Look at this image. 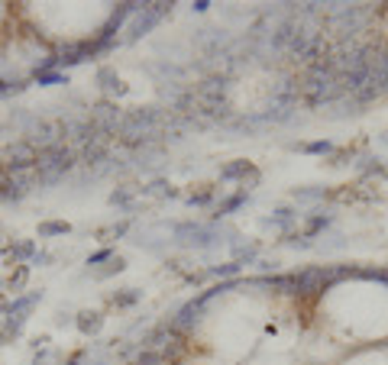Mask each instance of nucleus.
I'll list each match as a JSON object with an SVG mask.
<instances>
[{"label": "nucleus", "mask_w": 388, "mask_h": 365, "mask_svg": "<svg viewBox=\"0 0 388 365\" xmlns=\"http://www.w3.org/2000/svg\"><path fill=\"white\" fill-rule=\"evenodd\" d=\"M353 272L356 265H304V268L295 272L298 297H320L324 291H330L333 285L353 278Z\"/></svg>", "instance_id": "2"}, {"label": "nucleus", "mask_w": 388, "mask_h": 365, "mask_svg": "<svg viewBox=\"0 0 388 365\" xmlns=\"http://www.w3.org/2000/svg\"><path fill=\"white\" fill-rule=\"evenodd\" d=\"M71 223L69 220H43L39 223V240H52V236H69Z\"/></svg>", "instance_id": "21"}, {"label": "nucleus", "mask_w": 388, "mask_h": 365, "mask_svg": "<svg viewBox=\"0 0 388 365\" xmlns=\"http://www.w3.org/2000/svg\"><path fill=\"white\" fill-rule=\"evenodd\" d=\"M252 168H256V165H252L250 159H233L220 168V181L223 184H243V178H246Z\"/></svg>", "instance_id": "15"}, {"label": "nucleus", "mask_w": 388, "mask_h": 365, "mask_svg": "<svg viewBox=\"0 0 388 365\" xmlns=\"http://www.w3.org/2000/svg\"><path fill=\"white\" fill-rule=\"evenodd\" d=\"M36 252H39L36 240H13L7 255H3V262L10 265V268H16V265H29L36 259Z\"/></svg>", "instance_id": "10"}, {"label": "nucleus", "mask_w": 388, "mask_h": 365, "mask_svg": "<svg viewBox=\"0 0 388 365\" xmlns=\"http://www.w3.org/2000/svg\"><path fill=\"white\" fill-rule=\"evenodd\" d=\"M126 110L120 107L117 101H107V97H101V101H94L91 107H88V120H91V126L97 129V133H107V136L117 139V129H120V123H123Z\"/></svg>", "instance_id": "5"}, {"label": "nucleus", "mask_w": 388, "mask_h": 365, "mask_svg": "<svg viewBox=\"0 0 388 365\" xmlns=\"http://www.w3.org/2000/svg\"><path fill=\"white\" fill-rule=\"evenodd\" d=\"M171 365H184V362H171Z\"/></svg>", "instance_id": "40"}, {"label": "nucleus", "mask_w": 388, "mask_h": 365, "mask_svg": "<svg viewBox=\"0 0 388 365\" xmlns=\"http://www.w3.org/2000/svg\"><path fill=\"white\" fill-rule=\"evenodd\" d=\"M184 201H188V207H210L214 201H217V194H214V188H201V191L188 194Z\"/></svg>", "instance_id": "28"}, {"label": "nucleus", "mask_w": 388, "mask_h": 365, "mask_svg": "<svg viewBox=\"0 0 388 365\" xmlns=\"http://www.w3.org/2000/svg\"><path fill=\"white\" fill-rule=\"evenodd\" d=\"M130 365H169L162 353H152V349H139V355Z\"/></svg>", "instance_id": "31"}, {"label": "nucleus", "mask_w": 388, "mask_h": 365, "mask_svg": "<svg viewBox=\"0 0 388 365\" xmlns=\"http://www.w3.org/2000/svg\"><path fill=\"white\" fill-rule=\"evenodd\" d=\"M29 88V81H0V101L13 97V94H23Z\"/></svg>", "instance_id": "32"}, {"label": "nucleus", "mask_w": 388, "mask_h": 365, "mask_svg": "<svg viewBox=\"0 0 388 365\" xmlns=\"http://www.w3.org/2000/svg\"><path fill=\"white\" fill-rule=\"evenodd\" d=\"M33 81L39 88H58V84H69V71H43V75H33Z\"/></svg>", "instance_id": "27"}, {"label": "nucleus", "mask_w": 388, "mask_h": 365, "mask_svg": "<svg viewBox=\"0 0 388 365\" xmlns=\"http://www.w3.org/2000/svg\"><path fill=\"white\" fill-rule=\"evenodd\" d=\"M291 197H295L298 204H320V201L330 197V191H327V188H295Z\"/></svg>", "instance_id": "24"}, {"label": "nucleus", "mask_w": 388, "mask_h": 365, "mask_svg": "<svg viewBox=\"0 0 388 365\" xmlns=\"http://www.w3.org/2000/svg\"><path fill=\"white\" fill-rule=\"evenodd\" d=\"M210 7H214L210 0H194V3H191V10H194V13H207Z\"/></svg>", "instance_id": "38"}, {"label": "nucleus", "mask_w": 388, "mask_h": 365, "mask_svg": "<svg viewBox=\"0 0 388 365\" xmlns=\"http://www.w3.org/2000/svg\"><path fill=\"white\" fill-rule=\"evenodd\" d=\"M136 188L133 184H120V188H114L110 191V197H107V204L117 207V210H126V214H133L136 210Z\"/></svg>", "instance_id": "14"}, {"label": "nucleus", "mask_w": 388, "mask_h": 365, "mask_svg": "<svg viewBox=\"0 0 388 365\" xmlns=\"http://www.w3.org/2000/svg\"><path fill=\"white\" fill-rule=\"evenodd\" d=\"M233 262H240V265L259 262V246H237L233 249Z\"/></svg>", "instance_id": "29"}, {"label": "nucleus", "mask_w": 388, "mask_h": 365, "mask_svg": "<svg viewBox=\"0 0 388 365\" xmlns=\"http://www.w3.org/2000/svg\"><path fill=\"white\" fill-rule=\"evenodd\" d=\"M84 355H88V349H78V353H71L62 365H84Z\"/></svg>", "instance_id": "36"}, {"label": "nucleus", "mask_w": 388, "mask_h": 365, "mask_svg": "<svg viewBox=\"0 0 388 365\" xmlns=\"http://www.w3.org/2000/svg\"><path fill=\"white\" fill-rule=\"evenodd\" d=\"M94 81H97V88L104 91V97H107V101H114V94H117V97H120V94H126V84L120 81L117 68H110V65H101V68H97V75H94Z\"/></svg>", "instance_id": "11"}, {"label": "nucleus", "mask_w": 388, "mask_h": 365, "mask_svg": "<svg viewBox=\"0 0 388 365\" xmlns=\"http://www.w3.org/2000/svg\"><path fill=\"white\" fill-rule=\"evenodd\" d=\"M39 149L26 136H13V142L0 149V171H16V168H36Z\"/></svg>", "instance_id": "4"}, {"label": "nucleus", "mask_w": 388, "mask_h": 365, "mask_svg": "<svg viewBox=\"0 0 388 365\" xmlns=\"http://www.w3.org/2000/svg\"><path fill=\"white\" fill-rule=\"evenodd\" d=\"M285 242L291 246V249H314V240L301 236V233H291V236H285Z\"/></svg>", "instance_id": "33"}, {"label": "nucleus", "mask_w": 388, "mask_h": 365, "mask_svg": "<svg viewBox=\"0 0 388 365\" xmlns=\"http://www.w3.org/2000/svg\"><path fill=\"white\" fill-rule=\"evenodd\" d=\"M39 301H43V291H23V294H16L13 301H7V317L26 323L33 307H39Z\"/></svg>", "instance_id": "8"}, {"label": "nucleus", "mask_w": 388, "mask_h": 365, "mask_svg": "<svg viewBox=\"0 0 388 365\" xmlns=\"http://www.w3.org/2000/svg\"><path fill=\"white\" fill-rule=\"evenodd\" d=\"M240 272H243V265L233 262V259L223 262V265H210V268H207V275H210V278H217V281H237Z\"/></svg>", "instance_id": "20"}, {"label": "nucleus", "mask_w": 388, "mask_h": 365, "mask_svg": "<svg viewBox=\"0 0 388 365\" xmlns=\"http://www.w3.org/2000/svg\"><path fill=\"white\" fill-rule=\"evenodd\" d=\"M246 204H250V194H246V191H237V194L220 197L217 204H214V220L230 217V214H237V210H243Z\"/></svg>", "instance_id": "16"}, {"label": "nucleus", "mask_w": 388, "mask_h": 365, "mask_svg": "<svg viewBox=\"0 0 388 365\" xmlns=\"http://www.w3.org/2000/svg\"><path fill=\"white\" fill-rule=\"evenodd\" d=\"M188 349H191V342H188V336H182L178 330L169 333V340H165V346H162L159 353L165 355V362H184V355H188Z\"/></svg>", "instance_id": "12"}, {"label": "nucleus", "mask_w": 388, "mask_h": 365, "mask_svg": "<svg viewBox=\"0 0 388 365\" xmlns=\"http://www.w3.org/2000/svg\"><path fill=\"white\" fill-rule=\"evenodd\" d=\"M259 181H263V171L259 168H252L250 175H246V178H243V184H240V191H246V194H250L252 188H259Z\"/></svg>", "instance_id": "35"}, {"label": "nucleus", "mask_w": 388, "mask_h": 365, "mask_svg": "<svg viewBox=\"0 0 388 365\" xmlns=\"http://www.w3.org/2000/svg\"><path fill=\"white\" fill-rule=\"evenodd\" d=\"M33 365H62V353L52 349V346H46V349H39V353H36Z\"/></svg>", "instance_id": "30"}, {"label": "nucleus", "mask_w": 388, "mask_h": 365, "mask_svg": "<svg viewBox=\"0 0 388 365\" xmlns=\"http://www.w3.org/2000/svg\"><path fill=\"white\" fill-rule=\"evenodd\" d=\"M110 259H114V249H110V246H107V249H97V252H91V255H88V265H104V262H110Z\"/></svg>", "instance_id": "34"}, {"label": "nucleus", "mask_w": 388, "mask_h": 365, "mask_svg": "<svg viewBox=\"0 0 388 365\" xmlns=\"http://www.w3.org/2000/svg\"><path fill=\"white\" fill-rule=\"evenodd\" d=\"M10 242H13V240H7V236L0 233V255H7V249H10Z\"/></svg>", "instance_id": "39"}, {"label": "nucleus", "mask_w": 388, "mask_h": 365, "mask_svg": "<svg viewBox=\"0 0 388 365\" xmlns=\"http://www.w3.org/2000/svg\"><path fill=\"white\" fill-rule=\"evenodd\" d=\"M304 229H301V236H308V240H314L317 233H324L327 227H333V210H311V214H304Z\"/></svg>", "instance_id": "13"}, {"label": "nucleus", "mask_w": 388, "mask_h": 365, "mask_svg": "<svg viewBox=\"0 0 388 365\" xmlns=\"http://www.w3.org/2000/svg\"><path fill=\"white\" fill-rule=\"evenodd\" d=\"M356 168L363 171V175H385V165H382L378 155H372V152H359V155H356Z\"/></svg>", "instance_id": "25"}, {"label": "nucleus", "mask_w": 388, "mask_h": 365, "mask_svg": "<svg viewBox=\"0 0 388 365\" xmlns=\"http://www.w3.org/2000/svg\"><path fill=\"white\" fill-rule=\"evenodd\" d=\"M204 314H207V307L201 304V301H197V297H191V301H184L182 307L171 314L169 323H171V330H178L182 336H188V340H191L194 330L204 323Z\"/></svg>", "instance_id": "6"}, {"label": "nucleus", "mask_w": 388, "mask_h": 365, "mask_svg": "<svg viewBox=\"0 0 388 365\" xmlns=\"http://www.w3.org/2000/svg\"><path fill=\"white\" fill-rule=\"evenodd\" d=\"M143 194L146 197H178V188L169 184L165 178H152L149 184H143Z\"/></svg>", "instance_id": "22"}, {"label": "nucleus", "mask_w": 388, "mask_h": 365, "mask_svg": "<svg viewBox=\"0 0 388 365\" xmlns=\"http://www.w3.org/2000/svg\"><path fill=\"white\" fill-rule=\"evenodd\" d=\"M298 223H301V214H298L295 207H275L272 217L265 220V227L278 229L282 236H291V233L298 229Z\"/></svg>", "instance_id": "9"}, {"label": "nucleus", "mask_w": 388, "mask_h": 365, "mask_svg": "<svg viewBox=\"0 0 388 365\" xmlns=\"http://www.w3.org/2000/svg\"><path fill=\"white\" fill-rule=\"evenodd\" d=\"M75 327H78L81 336H97L104 330V314L101 310H81L75 317Z\"/></svg>", "instance_id": "17"}, {"label": "nucleus", "mask_w": 388, "mask_h": 365, "mask_svg": "<svg viewBox=\"0 0 388 365\" xmlns=\"http://www.w3.org/2000/svg\"><path fill=\"white\" fill-rule=\"evenodd\" d=\"M295 152H301V155H324V159H330L333 152H337V142H330V139H314V142H298Z\"/></svg>", "instance_id": "18"}, {"label": "nucleus", "mask_w": 388, "mask_h": 365, "mask_svg": "<svg viewBox=\"0 0 388 365\" xmlns=\"http://www.w3.org/2000/svg\"><path fill=\"white\" fill-rule=\"evenodd\" d=\"M29 272H33L29 265H16V268L10 272V278H3V285H7V288L13 291V297H16V294H23L26 281H29Z\"/></svg>", "instance_id": "23"}, {"label": "nucleus", "mask_w": 388, "mask_h": 365, "mask_svg": "<svg viewBox=\"0 0 388 365\" xmlns=\"http://www.w3.org/2000/svg\"><path fill=\"white\" fill-rule=\"evenodd\" d=\"M126 268V259L123 255H114L110 262H107V268H91V275L97 278V281H107V278H114V275H120Z\"/></svg>", "instance_id": "26"}, {"label": "nucleus", "mask_w": 388, "mask_h": 365, "mask_svg": "<svg viewBox=\"0 0 388 365\" xmlns=\"http://www.w3.org/2000/svg\"><path fill=\"white\" fill-rule=\"evenodd\" d=\"M49 262H52V255H49V252H36V259L29 262V268H33V265H39V268H43V265H49Z\"/></svg>", "instance_id": "37"}, {"label": "nucleus", "mask_w": 388, "mask_h": 365, "mask_svg": "<svg viewBox=\"0 0 388 365\" xmlns=\"http://www.w3.org/2000/svg\"><path fill=\"white\" fill-rule=\"evenodd\" d=\"M171 13V3H136V10H133V16H130V26L123 29V46H130V42H139L143 36H149L156 26L165 20Z\"/></svg>", "instance_id": "3"}, {"label": "nucleus", "mask_w": 388, "mask_h": 365, "mask_svg": "<svg viewBox=\"0 0 388 365\" xmlns=\"http://www.w3.org/2000/svg\"><path fill=\"white\" fill-rule=\"evenodd\" d=\"M175 240L184 242V246L207 249L210 242L217 240V227H214V223H178V227H175Z\"/></svg>", "instance_id": "7"}, {"label": "nucleus", "mask_w": 388, "mask_h": 365, "mask_svg": "<svg viewBox=\"0 0 388 365\" xmlns=\"http://www.w3.org/2000/svg\"><path fill=\"white\" fill-rule=\"evenodd\" d=\"M107 301H110V307H117V310L136 307L139 301H143V291H139V288H120V291H114Z\"/></svg>", "instance_id": "19"}, {"label": "nucleus", "mask_w": 388, "mask_h": 365, "mask_svg": "<svg viewBox=\"0 0 388 365\" xmlns=\"http://www.w3.org/2000/svg\"><path fill=\"white\" fill-rule=\"evenodd\" d=\"M75 171H78V152L69 142L39 149V159H36V188H52V184L71 178Z\"/></svg>", "instance_id": "1"}]
</instances>
